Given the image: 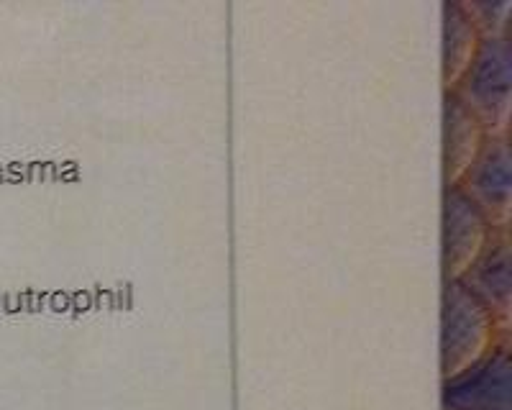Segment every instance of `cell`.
I'll return each mask as SVG.
<instances>
[{"instance_id":"9","label":"cell","mask_w":512,"mask_h":410,"mask_svg":"<svg viewBox=\"0 0 512 410\" xmlns=\"http://www.w3.org/2000/svg\"><path fill=\"white\" fill-rule=\"evenodd\" d=\"M484 39L512 41V0H464Z\"/></svg>"},{"instance_id":"6","label":"cell","mask_w":512,"mask_h":410,"mask_svg":"<svg viewBox=\"0 0 512 410\" xmlns=\"http://www.w3.org/2000/svg\"><path fill=\"white\" fill-rule=\"evenodd\" d=\"M484 139L482 121L454 93H443V188H456L464 180Z\"/></svg>"},{"instance_id":"3","label":"cell","mask_w":512,"mask_h":410,"mask_svg":"<svg viewBox=\"0 0 512 410\" xmlns=\"http://www.w3.org/2000/svg\"><path fill=\"white\" fill-rule=\"evenodd\" d=\"M497 226L464 190L443 188L441 216V277L443 282L461 280L472 270L479 254L487 249Z\"/></svg>"},{"instance_id":"2","label":"cell","mask_w":512,"mask_h":410,"mask_svg":"<svg viewBox=\"0 0 512 410\" xmlns=\"http://www.w3.org/2000/svg\"><path fill=\"white\" fill-rule=\"evenodd\" d=\"M451 93L482 121L489 136H510L512 41L484 39L472 67Z\"/></svg>"},{"instance_id":"1","label":"cell","mask_w":512,"mask_h":410,"mask_svg":"<svg viewBox=\"0 0 512 410\" xmlns=\"http://www.w3.org/2000/svg\"><path fill=\"white\" fill-rule=\"evenodd\" d=\"M507 326L489 305L461 280L443 282L441 290V380L461 375L487 357L495 346L507 344Z\"/></svg>"},{"instance_id":"8","label":"cell","mask_w":512,"mask_h":410,"mask_svg":"<svg viewBox=\"0 0 512 410\" xmlns=\"http://www.w3.org/2000/svg\"><path fill=\"white\" fill-rule=\"evenodd\" d=\"M443 21V54H441V85L443 93H451L472 67L479 47L482 31L477 29L474 18L466 11L464 0H446L441 6Z\"/></svg>"},{"instance_id":"5","label":"cell","mask_w":512,"mask_h":410,"mask_svg":"<svg viewBox=\"0 0 512 410\" xmlns=\"http://www.w3.org/2000/svg\"><path fill=\"white\" fill-rule=\"evenodd\" d=\"M510 352L495 346L461 375L443 380V410H510Z\"/></svg>"},{"instance_id":"4","label":"cell","mask_w":512,"mask_h":410,"mask_svg":"<svg viewBox=\"0 0 512 410\" xmlns=\"http://www.w3.org/2000/svg\"><path fill=\"white\" fill-rule=\"evenodd\" d=\"M474 203L487 213L492 226L510 229L512 221V154L510 136H489L484 139L477 159L459 182Z\"/></svg>"},{"instance_id":"7","label":"cell","mask_w":512,"mask_h":410,"mask_svg":"<svg viewBox=\"0 0 512 410\" xmlns=\"http://www.w3.org/2000/svg\"><path fill=\"white\" fill-rule=\"evenodd\" d=\"M510 267V229H495L487 249L479 254L477 262L472 264V270L461 277V282H464L479 300H484V303L489 305V311L495 313V316L505 323H510L512 308Z\"/></svg>"}]
</instances>
